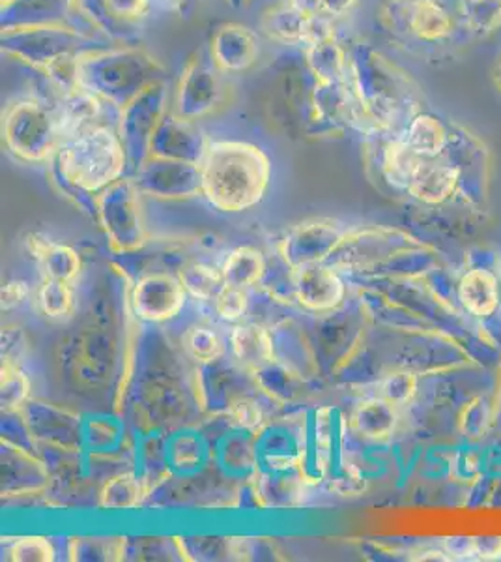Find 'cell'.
Segmentation results:
<instances>
[{
	"label": "cell",
	"mask_w": 501,
	"mask_h": 562,
	"mask_svg": "<svg viewBox=\"0 0 501 562\" xmlns=\"http://www.w3.org/2000/svg\"><path fill=\"white\" fill-rule=\"evenodd\" d=\"M405 140L423 158H432L444 148L445 132L436 119L423 115L412 122Z\"/></svg>",
	"instance_id": "obj_23"
},
{
	"label": "cell",
	"mask_w": 501,
	"mask_h": 562,
	"mask_svg": "<svg viewBox=\"0 0 501 562\" xmlns=\"http://www.w3.org/2000/svg\"><path fill=\"white\" fill-rule=\"evenodd\" d=\"M449 18L434 0H418L412 10L410 26L421 38L436 40L449 33Z\"/></svg>",
	"instance_id": "obj_20"
},
{
	"label": "cell",
	"mask_w": 501,
	"mask_h": 562,
	"mask_svg": "<svg viewBox=\"0 0 501 562\" xmlns=\"http://www.w3.org/2000/svg\"><path fill=\"white\" fill-rule=\"evenodd\" d=\"M26 346H29V341H26L23 328H18V326L4 328L2 330V362L20 366L21 358L25 357Z\"/></svg>",
	"instance_id": "obj_29"
},
{
	"label": "cell",
	"mask_w": 501,
	"mask_h": 562,
	"mask_svg": "<svg viewBox=\"0 0 501 562\" xmlns=\"http://www.w3.org/2000/svg\"><path fill=\"white\" fill-rule=\"evenodd\" d=\"M201 195L217 211L240 214L267 192L272 166L261 148L246 140H208L198 161Z\"/></svg>",
	"instance_id": "obj_1"
},
{
	"label": "cell",
	"mask_w": 501,
	"mask_h": 562,
	"mask_svg": "<svg viewBox=\"0 0 501 562\" xmlns=\"http://www.w3.org/2000/svg\"><path fill=\"white\" fill-rule=\"evenodd\" d=\"M135 184L140 192L152 193V198H193L201 193V175L195 164L152 156V160L140 166Z\"/></svg>",
	"instance_id": "obj_6"
},
{
	"label": "cell",
	"mask_w": 501,
	"mask_h": 562,
	"mask_svg": "<svg viewBox=\"0 0 501 562\" xmlns=\"http://www.w3.org/2000/svg\"><path fill=\"white\" fill-rule=\"evenodd\" d=\"M178 278L185 291L201 301H214L219 291L227 285L223 270L214 269L204 262L185 265L184 269L178 272Z\"/></svg>",
	"instance_id": "obj_17"
},
{
	"label": "cell",
	"mask_w": 501,
	"mask_h": 562,
	"mask_svg": "<svg viewBox=\"0 0 501 562\" xmlns=\"http://www.w3.org/2000/svg\"><path fill=\"white\" fill-rule=\"evenodd\" d=\"M293 274L294 299L309 312L324 314L341 306L346 296L344 281L339 270L328 262L305 265L291 270Z\"/></svg>",
	"instance_id": "obj_7"
},
{
	"label": "cell",
	"mask_w": 501,
	"mask_h": 562,
	"mask_svg": "<svg viewBox=\"0 0 501 562\" xmlns=\"http://www.w3.org/2000/svg\"><path fill=\"white\" fill-rule=\"evenodd\" d=\"M457 182L458 173L453 167L425 158L419 164L418 171L408 186V193L429 205H439L453 195Z\"/></svg>",
	"instance_id": "obj_12"
},
{
	"label": "cell",
	"mask_w": 501,
	"mask_h": 562,
	"mask_svg": "<svg viewBox=\"0 0 501 562\" xmlns=\"http://www.w3.org/2000/svg\"><path fill=\"white\" fill-rule=\"evenodd\" d=\"M330 482L331 490L339 493L341 497H360L367 487L362 471L352 463H343V465L337 467L335 473L331 474Z\"/></svg>",
	"instance_id": "obj_28"
},
{
	"label": "cell",
	"mask_w": 501,
	"mask_h": 562,
	"mask_svg": "<svg viewBox=\"0 0 501 562\" xmlns=\"http://www.w3.org/2000/svg\"><path fill=\"white\" fill-rule=\"evenodd\" d=\"M8 150L26 164L55 160L64 137L57 111L42 100H20L8 109L2 124Z\"/></svg>",
	"instance_id": "obj_3"
},
{
	"label": "cell",
	"mask_w": 501,
	"mask_h": 562,
	"mask_svg": "<svg viewBox=\"0 0 501 562\" xmlns=\"http://www.w3.org/2000/svg\"><path fill=\"white\" fill-rule=\"evenodd\" d=\"M395 424H397V407L382 397L362 403L352 415V426L363 437L373 439V441L387 439L389 435L394 434Z\"/></svg>",
	"instance_id": "obj_14"
},
{
	"label": "cell",
	"mask_w": 501,
	"mask_h": 562,
	"mask_svg": "<svg viewBox=\"0 0 501 562\" xmlns=\"http://www.w3.org/2000/svg\"><path fill=\"white\" fill-rule=\"evenodd\" d=\"M223 276L227 285L235 288H253L266 276V259L261 249L241 246L230 254L223 267Z\"/></svg>",
	"instance_id": "obj_15"
},
{
	"label": "cell",
	"mask_w": 501,
	"mask_h": 562,
	"mask_svg": "<svg viewBox=\"0 0 501 562\" xmlns=\"http://www.w3.org/2000/svg\"><path fill=\"white\" fill-rule=\"evenodd\" d=\"M31 396V379L18 364L2 362L0 370V403L4 413L20 411Z\"/></svg>",
	"instance_id": "obj_21"
},
{
	"label": "cell",
	"mask_w": 501,
	"mask_h": 562,
	"mask_svg": "<svg viewBox=\"0 0 501 562\" xmlns=\"http://www.w3.org/2000/svg\"><path fill=\"white\" fill-rule=\"evenodd\" d=\"M29 294H31V289H29V283H26V281H8L7 285L2 288V293H0L2 310L10 312V310L23 306L26 299H29Z\"/></svg>",
	"instance_id": "obj_30"
},
{
	"label": "cell",
	"mask_w": 501,
	"mask_h": 562,
	"mask_svg": "<svg viewBox=\"0 0 501 562\" xmlns=\"http://www.w3.org/2000/svg\"><path fill=\"white\" fill-rule=\"evenodd\" d=\"M185 291L178 276L148 274L132 293L135 314L148 323H166L177 317L185 304Z\"/></svg>",
	"instance_id": "obj_8"
},
{
	"label": "cell",
	"mask_w": 501,
	"mask_h": 562,
	"mask_svg": "<svg viewBox=\"0 0 501 562\" xmlns=\"http://www.w3.org/2000/svg\"><path fill=\"white\" fill-rule=\"evenodd\" d=\"M500 285H501V283H500ZM500 289H501V288H500Z\"/></svg>",
	"instance_id": "obj_32"
},
{
	"label": "cell",
	"mask_w": 501,
	"mask_h": 562,
	"mask_svg": "<svg viewBox=\"0 0 501 562\" xmlns=\"http://www.w3.org/2000/svg\"><path fill=\"white\" fill-rule=\"evenodd\" d=\"M184 349L193 360L201 364H214L225 355V344L219 334L206 326H191L182 338Z\"/></svg>",
	"instance_id": "obj_22"
},
{
	"label": "cell",
	"mask_w": 501,
	"mask_h": 562,
	"mask_svg": "<svg viewBox=\"0 0 501 562\" xmlns=\"http://www.w3.org/2000/svg\"><path fill=\"white\" fill-rule=\"evenodd\" d=\"M349 231L330 217L305 220L288 231L281 243V257L288 269H299L305 265H317L330 259L331 254L343 243Z\"/></svg>",
	"instance_id": "obj_5"
},
{
	"label": "cell",
	"mask_w": 501,
	"mask_h": 562,
	"mask_svg": "<svg viewBox=\"0 0 501 562\" xmlns=\"http://www.w3.org/2000/svg\"><path fill=\"white\" fill-rule=\"evenodd\" d=\"M425 160L421 154L415 153L407 140H391L384 148L382 156V173L386 177L389 184L397 188H405L412 182L413 175L418 171L419 164Z\"/></svg>",
	"instance_id": "obj_16"
},
{
	"label": "cell",
	"mask_w": 501,
	"mask_h": 562,
	"mask_svg": "<svg viewBox=\"0 0 501 562\" xmlns=\"http://www.w3.org/2000/svg\"><path fill=\"white\" fill-rule=\"evenodd\" d=\"M143 482L134 473H121L105 482L100 493V506L109 510L137 508L143 503Z\"/></svg>",
	"instance_id": "obj_18"
},
{
	"label": "cell",
	"mask_w": 501,
	"mask_h": 562,
	"mask_svg": "<svg viewBox=\"0 0 501 562\" xmlns=\"http://www.w3.org/2000/svg\"><path fill=\"white\" fill-rule=\"evenodd\" d=\"M38 306L42 314L52 319L70 317L76 307V294L70 281L44 278V283L38 289Z\"/></svg>",
	"instance_id": "obj_19"
},
{
	"label": "cell",
	"mask_w": 501,
	"mask_h": 562,
	"mask_svg": "<svg viewBox=\"0 0 501 562\" xmlns=\"http://www.w3.org/2000/svg\"><path fill=\"white\" fill-rule=\"evenodd\" d=\"M8 559L13 562H52L55 561V550L47 538L25 537L13 542Z\"/></svg>",
	"instance_id": "obj_26"
},
{
	"label": "cell",
	"mask_w": 501,
	"mask_h": 562,
	"mask_svg": "<svg viewBox=\"0 0 501 562\" xmlns=\"http://www.w3.org/2000/svg\"><path fill=\"white\" fill-rule=\"evenodd\" d=\"M418 390V379L410 371H399L391 373L389 378L384 379L378 389V397L391 403L395 407H402L412 402Z\"/></svg>",
	"instance_id": "obj_24"
},
{
	"label": "cell",
	"mask_w": 501,
	"mask_h": 562,
	"mask_svg": "<svg viewBox=\"0 0 501 562\" xmlns=\"http://www.w3.org/2000/svg\"><path fill=\"white\" fill-rule=\"evenodd\" d=\"M139 192L135 182L121 179L95 198V214L116 251H134L147 240L137 199Z\"/></svg>",
	"instance_id": "obj_4"
},
{
	"label": "cell",
	"mask_w": 501,
	"mask_h": 562,
	"mask_svg": "<svg viewBox=\"0 0 501 562\" xmlns=\"http://www.w3.org/2000/svg\"><path fill=\"white\" fill-rule=\"evenodd\" d=\"M354 4V0H322V18H337L349 12L350 8Z\"/></svg>",
	"instance_id": "obj_31"
},
{
	"label": "cell",
	"mask_w": 501,
	"mask_h": 562,
	"mask_svg": "<svg viewBox=\"0 0 501 562\" xmlns=\"http://www.w3.org/2000/svg\"><path fill=\"white\" fill-rule=\"evenodd\" d=\"M230 422L241 431H261L264 426V413L261 405L251 400V397H236L235 402H230L229 411H227Z\"/></svg>",
	"instance_id": "obj_25"
},
{
	"label": "cell",
	"mask_w": 501,
	"mask_h": 562,
	"mask_svg": "<svg viewBox=\"0 0 501 562\" xmlns=\"http://www.w3.org/2000/svg\"><path fill=\"white\" fill-rule=\"evenodd\" d=\"M500 296V281L489 270H471L458 285V299L463 306L477 317L494 314Z\"/></svg>",
	"instance_id": "obj_13"
},
{
	"label": "cell",
	"mask_w": 501,
	"mask_h": 562,
	"mask_svg": "<svg viewBox=\"0 0 501 562\" xmlns=\"http://www.w3.org/2000/svg\"><path fill=\"white\" fill-rule=\"evenodd\" d=\"M259 47L254 34L240 25L223 26L212 45V58L223 70L240 71L253 65Z\"/></svg>",
	"instance_id": "obj_10"
},
{
	"label": "cell",
	"mask_w": 501,
	"mask_h": 562,
	"mask_svg": "<svg viewBox=\"0 0 501 562\" xmlns=\"http://www.w3.org/2000/svg\"><path fill=\"white\" fill-rule=\"evenodd\" d=\"M214 304H216V312L221 315V319L236 323V321H240L243 315L248 314V293H246L243 288L225 285L216 299H214Z\"/></svg>",
	"instance_id": "obj_27"
},
{
	"label": "cell",
	"mask_w": 501,
	"mask_h": 562,
	"mask_svg": "<svg viewBox=\"0 0 501 562\" xmlns=\"http://www.w3.org/2000/svg\"><path fill=\"white\" fill-rule=\"evenodd\" d=\"M25 246L29 254L38 261L44 278L70 281L71 283L81 272V267H83L81 257L76 249L66 244L55 243L39 233H31V235H26Z\"/></svg>",
	"instance_id": "obj_9"
},
{
	"label": "cell",
	"mask_w": 501,
	"mask_h": 562,
	"mask_svg": "<svg viewBox=\"0 0 501 562\" xmlns=\"http://www.w3.org/2000/svg\"><path fill=\"white\" fill-rule=\"evenodd\" d=\"M230 349L246 370L259 373L275 360L273 339L264 326L238 325L230 334Z\"/></svg>",
	"instance_id": "obj_11"
},
{
	"label": "cell",
	"mask_w": 501,
	"mask_h": 562,
	"mask_svg": "<svg viewBox=\"0 0 501 562\" xmlns=\"http://www.w3.org/2000/svg\"><path fill=\"white\" fill-rule=\"evenodd\" d=\"M58 175L81 195H100L126 171L127 154L121 135L111 126H98L64 140L58 148Z\"/></svg>",
	"instance_id": "obj_2"
}]
</instances>
